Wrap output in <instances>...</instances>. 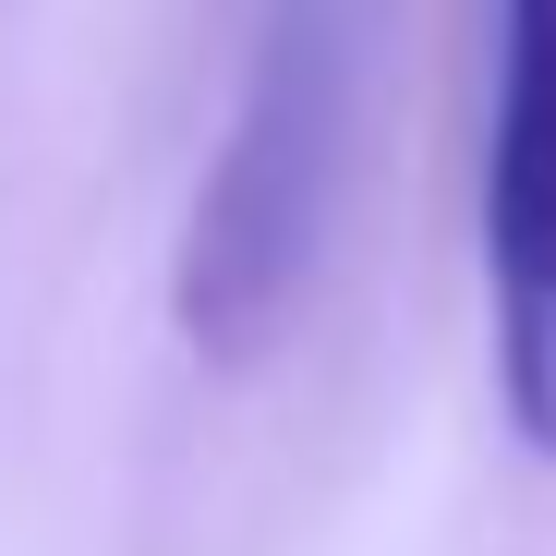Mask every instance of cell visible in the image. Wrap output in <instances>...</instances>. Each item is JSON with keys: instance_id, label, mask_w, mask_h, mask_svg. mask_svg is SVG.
Segmentation results:
<instances>
[{"instance_id": "6da1fadb", "label": "cell", "mask_w": 556, "mask_h": 556, "mask_svg": "<svg viewBox=\"0 0 556 556\" xmlns=\"http://www.w3.org/2000/svg\"><path fill=\"white\" fill-rule=\"evenodd\" d=\"M339 134H351V13L278 0L242 73L230 146L194 194V230H181V278H169L194 351L254 363L278 339V315H291L303 266L327 242V206H339Z\"/></svg>"}, {"instance_id": "7a4b0ae2", "label": "cell", "mask_w": 556, "mask_h": 556, "mask_svg": "<svg viewBox=\"0 0 556 556\" xmlns=\"http://www.w3.org/2000/svg\"><path fill=\"white\" fill-rule=\"evenodd\" d=\"M484 278H496V376H508V412L556 447V0H496Z\"/></svg>"}]
</instances>
